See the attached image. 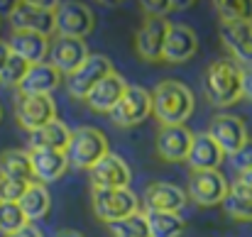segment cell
<instances>
[{
  "label": "cell",
  "instance_id": "14",
  "mask_svg": "<svg viewBox=\"0 0 252 237\" xmlns=\"http://www.w3.org/2000/svg\"><path fill=\"white\" fill-rule=\"evenodd\" d=\"M88 59V47L84 39H74V37H57L49 44V64L64 76V74H74L81 64Z\"/></svg>",
  "mask_w": 252,
  "mask_h": 237
},
{
  "label": "cell",
  "instance_id": "27",
  "mask_svg": "<svg viewBox=\"0 0 252 237\" xmlns=\"http://www.w3.org/2000/svg\"><path fill=\"white\" fill-rule=\"evenodd\" d=\"M27 218V223H34V220H42L47 213H49V206H52V198H49V191L42 186V183H30L25 196L20 198L17 203Z\"/></svg>",
  "mask_w": 252,
  "mask_h": 237
},
{
  "label": "cell",
  "instance_id": "25",
  "mask_svg": "<svg viewBox=\"0 0 252 237\" xmlns=\"http://www.w3.org/2000/svg\"><path fill=\"white\" fill-rule=\"evenodd\" d=\"M0 176L15 178V181H25V183H34L30 152H22V149H7V152H2L0 154Z\"/></svg>",
  "mask_w": 252,
  "mask_h": 237
},
{
  "label": "cell",
  "instance_id": "3",
  "mask_svg": "<svg viewBox=\"0 0 252 237\" xmlns=\"http://www.w3.org/2000/svg\"><path fill=\"white\" fill-rule=\"evenodd\" d=\"M59 2H39V0H20L15 2L10 17L12 32H34L42 37H49L52 32H57L54 25V10Z\"/></svg>",
  "mask_w": 252,
  "mask_h": 237
},
{
  "label": "cell",
  "instance_id": "38",
  "mask_svg": "<svg viewBox=\"0 0 252 237\" xmlns=\"http://www.w3.org/2000/svg\"><path fill=\"white\" fill-rule=\"evenodd\" d=\"M10 47H7V42H0V71L5 69V64H7V59H10Z\"/></svg>",
  "mask_w": 252,
  "mask_h": 237
},
{
  "label": "cell",
  "instance_id": "17",
  "mask_svg": "<svg viewBox=\"0 0 252 237\" xmlns=\"http://www.w3.org/2000/svg\"><path fill=\"white\" fill-rule=\"evenodd\" d=\"M189 196L184 188L169 181H157L145 188V208L157 213H179L186 206Z\"/></svg>",
  "mask_w": 252,
  "mask_h": 237
},
{
  "label": "cell",
  "instance_id": "29",
  "mask_svg": "<svg viewBox=\"0 0 252 237\" xmlns=\"http://www.w3.org/2000/svg\"><path fill=\"white\" fill-rule=\"evenodd\" d=\"M213 7L220 17V25L252 22V0H216Z\"/></svg>",
  "mask_w": 252,
  "mask_h": 237
},
{
  "label": "cell",
  "instance_id": "16",
  "mask_svg": "<svg viewBox=\"0 0 252 237\" xmlns=\"http://www.w3.org/2000/svg\"><path fill=\"white\" fill-rule=\"evenodd\" d=\"M198 52V37L189 25H169L162 61L167 64H184Z\"/></svg>",
  "mask_w": 252,
  "mask_h": 237
},
{
  "label": "cell",
  "instance_id": "40",
  "mask_svg": "<svg viewBox=\"0 0 252 237\" xmlns=\"http://www.w3.org/2000/svg\"><path fill=\"white\" fill-rule=\"evenodd\" d=\"M57 237H84V235H81L79 230H62Z\"/></svg>",
  "mask_w": 252,
  "mask_h": 237
},
{
  "label": "cell",
  "instance_id": "22",
  "mask_svg": "<svg viewBox=\"0 0 252 237\" xmlns=\"http://www.w3.org/2000/svg\"><path fill=\"white\" fill-rule=\"evenodd\" d=\"M220 39L233 59L252 66V22H230L220 25Z\"/></svg>",
  "mask_w": 252,
  "mask_h": 237
},
{
  "label": "cell",
  "instance_id": "34",
  "mask_svg": "<svg viewBox=\"0 0 252 237\" xmlns=\"http://www.w3.org/2000/svg\"><path fill=\"white\" fill-rule=\"evenodd\" d=\"M230 164L243 174V171H250L252 169V140H248L235 154H230Z\"/></svg>",
  "mask_w": 252,
  "mask_h": 237
},
{
  "label": "cell",
  "instance_id": "33",
  "mask_svg": "<svg viewBox=\"0 0 252 237\" xmlns=\"http://www.w3.org/2000/svg\"><path fill=\"white\" fill-rule=\"evenodd\" d=\"M30 183L25 181H15V178H5L0 176V203H20V198L25 196Z\"/></svg>",
  "mask_w": 252,
  "mask_h": 237
},
{
  "label": "cell",
  "instance_id": "5",
  "mask_svg": "<svg viewBox=\"0 0 252 237\" xmlns=\"http://www.w3.org/2000/svg\"><path fill=\"white\" fill-rule=\"evenodd\" d=\"M105 154H108V140L100 130H95V127L71 130V142L66 147L69 166L91 171Z\"/></svg>",
  "mask_w": 252,
  "mask_h": 237
},
{
  "label": "cell",
  "instance_id": "2",
  "mask_svg": "<svg viewBox=\"0 0 252 237\" xmlns=\"http://www.w3.org/2000/svg\"><path fill=\"white\" fill-rule=\"evenodd\" d=\"M203 90L211 105L230 108L243 98V69L230 59H216L203 76Z\"/></svg>",
  "mask_w": 252,
  "mask_h": 237
},
{
  "label": "cell",
  "instance_id": "20",
  "mask_svg": "<svg viewBox=\"0 0 252 237\" xmlns=\"http://www.w3.org/2000/svg\"><path fill=\"white\" fill-rule=\"evenodd\" d=\"M127 90V83L125 79L120 76V74H110V76H105V79L100 81L91 93H88V98H86V105L93 110V113H108L110 115V110L118 105V100L123 98V93Z\"/></svg>",
  "mask_w": 252,
  "mask_h": 237
},
{
  "label": "cell",
  "instance_id": "23",
  "mask_svg": "<svg viewBox=\"0 0 252 237\" xmlns=\"http://www.w3.org/2000/svg\"><path fill=\"white\" fill-rule=\"evenodd\" d=\"M223 159H225L223 149L211 140L208 132L193 135V145H191V152L186 157V164L191 166V171H218Z\"/></svg>",
  "mask_w": 252,
  "mask_h": 237
},
{
  "label": "cell",
  "instance_id": "10",
  "mask_svg": "<svg viewBox=\"0 0 252 237\" xmlns=\"http://www.w3.org/2000/svg\"><path fill=\"white\" fill-rule=\"evenodd\" d=\"M186 196L203 208L223 206L228 196V181L220 171H191Z\"/></svg>",
  "mask_w": 252,
  "mask_h": 237
},
{
  "label": "cell",
  "instance_id": "12",
  "mask_svg": "<svg viewBox=\"0 0 252 237\" xmlns=\"http://www.w3.org/2000/svg\"><path fill=\"white\" fill-rule=\"evenodd\" d=\"M208 135H211V140L223 149V154H235V152L250 140V137H248L245 120L238 118V115H228V113H218V115L211 120Z\"/></svg>",
  "mask_w": 252,
  "mask_h": 237
},
{
  "label": "cell",
  "instance_id": "6",
  "mask_svg": "<svg viewBox=\"0 0 252 237\" xmlns=\"http://www.w3.org/2000/svg\"><path fill=\"white\" fill-rule=\"evenodd\" d=\"M152 115V93L142 86H127L118 105L110 110V122L115 127H135Z\"/></svg>",
  "mask_w": 252,
  "mask_h": 237
},
{
  "label": "cell",
  "instance_id": "8",
  "mask_svg": "<svg viewBox=\"0 0 252 237\" xmlns=\"http://www.w3.org/2000/svg\"><path fill=\"white\" fill-rule=\"evenodd\" d=\"M113 71H115V69H113V64H110L108 57H103V54H88V59H86L84 64L69 76V81H66L69 95L76 98V100H86L88 93L105 79V76H110Z\"/></svg>",
  "mask_w": 252,
  "mask_h": 237
},
{
  "label": "cell",
  "instance_id": "15",
  "mask_svg": "<svg viewBox=\"0 0 252 237\" xmlns=\"http://www.w3.org/2000/svg\"><path fill=\"white\" fill-rule=\"evenodd\" d=\"M130 166L125 164V159L118 154H105L93 169H91V186L93 191H103V188H127L130 186Z\"/></svg>",
  "mask_w": 252,
  "mask_h": 237
},
{
  "label": "cell",
  "instance_id": "7",
  "mask_svg": "<svg viewBox=\"0 0 252 237\" xmlns=\"http://www.w3.org/2000/svg\"><path fill=\"white\" fill-rule=\"evenodd\" d=\"M54 25H57V34L59 37H74V39H84L88 32H93L95 17L93 10L79 2V0H66L59 2L54 10Z\"/></svg>",
  "mask_w": 252,
  "mask_h": 237
},
{
  "label": "cell",
  "instance_id": "26",
  "mask_svg": "<svg viewBox=\"0 0 252 237\" xmlns=\"http://www.w3.org/2000/svg\"><path fill=\"white\" fill-rule=\"evenodd\" d=\"M225 213L233 220H243V223H252V191L248 186H243L240 181L228 186V196L223 201Z\"/></svg>",
  "mask_w": 252,
  "mask_h": 237
},
{
  "label": "cell",
  "instance_id": "13",
  "mask_svg": "<svg viewBox=\"0 0 252 237\" xmlns=\"http://www.w3.org/2000/svg\"><path fill=\"white\" fill-rule=\"evenodd\" d=\"M191 145H193V132L186 127V125H179V127H162L157 132V140H155V149H157V157L167 164H179V161H186L189 152H191Z\"/></svg>",
  "mask_w": 252,
  "mask_h": 237
},
{
  "label": "cell",
  "instance_id": "32",
  "mask_svg": "<svg viewBox=\"0 0 252 237\" xmlns=\"http://www.w3.org/2000/svg\"><path fill=\"white\" fill-rule=\"evenodd\" d=\"M30 71V64L27 61H22L20 57H15V54H10V59H7V64H5V69L0 71V83L2 86H7V88H17L22 79H25V74Z\"/></svg>",
  "mask_w": 252,
  "mask_h": 237
},
{
  "label": "cell",
  "instance_id": "36",
  "mask_svg": "<svg viewBox=\"0 0 252 237\" xmlns=\"http://www.w3.org/2000/svg\"><path fill=\"white\" fill-rule=\"evenodd\" d=\"M243 98L252 103V66L243 69Z\"/></svg>",
  "mask_w": 252,
  "mask_h": 237
},
{
  "label": "cell",
  "instance_id": "21",
  "mask_svg": "<svg viewBox=\"0 0 252 237\" xmlns=\"http://www.w3.org/2000/svg\"><path fill=\"white\" fill-rule=\"evenodd\" d=\"M32 159V174H34V181L37 183H54L59 181L66 169H69V159L66 152H52V149H34L30 152Z\"/></svg>",
  "mask_w": 252,
  "mask_h": 237
},
{
  "label": "cell",
  "instance_id": "19",
  "mask_svg": "<svg viewBox=\"0 0 252 237\" xmlns=\"http://www.w3.org/2000/svg\"><path fill=\"white\" fill-rule=\"evenodd\" d=\"M62 86V74L52 64H34L17 86V95H52Z\"/></svg>",
  "mask_w": 252,
  "mask_h": 237
},
{
  "label": "cell",
  "instance_id": "39",
  "mask_svg": "<svg viewBox=\"0 0 252 237\" xmlns=\"http://www.w3.org/2000/svg\"><path fill=\"white\" fill-rule=\"evenodd\" d=\"M238 181H240L243 186H248V188H250V191H252V169H250V171H243Z\"/></svg>",
  "mask_w": 252,
  "mask_h": 237
},
{
  "label": "cell",
  "instance_id": "9",
  "mask_svg": "<svg viewBox=\"0 0 252 237\" xmlns=\"http://www.w3.org/2000/svg\"><path fill=\"white\" fill-rule=\"evenodd\" d=\"M15 118L22 130L34 132L57 120V103L52 95H17Z\"/></svg>",
  "mask_w": 252,
  "mask_h": 237
},
{
  "label": "cell",
  "instance_id": "11",
  "mask_svg": "<svg viewBox=\"0 0 252 237\" xmlns=\"http://www.w3.org/2000/svg\"><path fill=\"white\" fill-rule=\"evenodd\" d=\"M167 32H169V22L164 17H147L140 25V30L135 32V52H137V57L150 61V64L162 61Z\"/></svg>",
  "mask_w": 252,
  "mask_h": 237
},
{
  "label": "cell",
  "instance_id": "24",
  "mask_svg": "<svg viewBox=\"0 0 252 237\" xmlns=\"http://www.w3.org/2000/svg\"><path fill=\"white\" fill-rule=\"evenodd\" d=\"M71 142V130L69 125H64L62 120H54L34 132H30V152L34 149H52V152H66Z\"/></svg>",
  "mask_w": 252,
  "mask_h": 237
},
{
  "label": "cell",
  "instance_id": "35",
  "mask_svg": "<svg viewBox=\"0 0 252 237\" xmlns=\"http://www.w3.org/2000/svg\"><path fill=\"white\" fill-rule=\"evenodd\" d=\"M142 10L147 12V17H164L167 12H171V10H176V2H169V0H164V2H157V0H145L142 2Z\"/></svg>",
  "mask_w": 252,
  "mask_h": 237
},
{
  "label": "cell",
  "instance_id": "31",
  "mask_svg": "<svg viewBox=\"0 0 252 237\" xmlns=\"http://www.w3.org/2000/svg\"><path fill=\"white\" fill-rule=\"evenodd\" d=\"M113 235L115 237H150L147 230V220H145V213H135L115 225H110Z\"/></svg>",
  "mask_w": 252,
  "mask_h": 237
},
{
  "label": "cell",
  "instance_id": "30",
  "mask_svg": "<svg viewBox=\"0 0 252 237\" xmlns=\"http://www.w3.org/2000/svg\"><path fill=\"white\" fill-rule=\"evenodd\" d=\"M25 225H30V223H27V218H25V213L17 203H0V233L2 235H15Z\"/></svg>",
  "mask_w": 252,
  "mask_h": 237
},
{
  "label": "cell",
  "instance_id": "37",
  "mask_svg": "<svg viewBox=\"0 0 252 237\" xmlns=\"http://www.w3.org/2000/svg\"><path fill=\"white\" fill-rule=\"evenodd\" d=\"M10 237H42V233H39V230L30 223V225H25L22 230H17L15 235H10Z\"/></svg>",
  "mask_w": 252,
  "mask_h": 237
},
{
  "label": "cell",
  "instance_id": "4",
  "mask_svg": "<svg viewBox=\"0 0 252 237\" xmlns=\"http://www.w3.org/2000/svg\"><path fill=\"white\" fill-rule=\"evenodd\" d=\"M93 203V215L100 223L115 225L135 213H140V201L130 188H103L91 193Z\"/></svg>",
  "mask_w": 252,
  "mask_h": 237
},
{
  "label": "cell",
  "instance_id": "18",
  "mask_svg": "<svg viewBox=\"0 0 252 237\" xmlns=\"http://www.w3.org/2000/svg\"><path fill=\"white\" fill-rule=\"evenodd\" d=\"M49 37L34 34V32H12L7 39V47L15 57H20L22 61H27L30 66L34 64H44V59L49 57Z\"/></svg>",
  "mask_w": 252,
  "mask_h": 237
},
{
  "label": "cell",
  "instance_id": "1",
  "mask_svg": "<svg viewBox=\"0 0 252 237\" xmlns=\"http://www.w3.org/2000/svg\"><path fill=\"white\" fill-rule=\"evenodd\" d=\"M196 98L191 88L181 81H159L152 90V115L162 122V127H179L193 115Z\"/></svg>",
  "mask_w": 252,
  "mask_h": 237
},
{
  "label": "cell",
  "instance_id": "28",
  "mask_svg": "<svg viewBox=\"0 0 252 237\" xmlns=\"http://www.w3.org/2000/svg\"><path fill=\"white\" fill-rule=\"evenodd\" d=\"M145 220H147L150 237H181L186 230V220L179 213L145 210Z\"/></svg>",
  "mask_w": 252,
  "mask_h": 237
},
{
  "label": "cell",
  "instance_id": "41",
  "mask_svg": "<svg viewBox=\"0 0 252 237\" xmlns=\"http://www.w3.org/2000/svg\"><path fill=\"white\" fill-rule=\"evenodd\" d=\"M0 120H2V108H0Z\"/></svg>",
  "mask_w": 252,
  "mask_h": 237
}]
</instances>
